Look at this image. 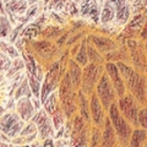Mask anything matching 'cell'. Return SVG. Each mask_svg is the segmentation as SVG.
Here are the masks:
<instances>
[{
  "mask_svg": "<svg viewBox=\"0 0 147 147\" xmlns=\"http://www.w3.org/2000/svg\"><path fill=\"white\" fill-rule=\"evenodd\" d=\"M119 110L121 115L129 120L132 125H139V108H137V100L130 93L124 94L119 99Z\"/></svg>",
  "mask_w": 147,
  "mask_h": 147,
  "instance_id": "cell-3",
  "label": "cell"
},
{
  "mask_svg": "<svg viewBox=\"0 0 147 147\" xmlns=\"http://www.w3.org/2000/svg\"><path fill=\"white\" fill-rule=\"evenodd\" d=\"M146 139H147V134L145 130H135L131 134V139L129 145H130V147H145Z\"/></svg>",
  "mask_w": 147,
  "mask_h": 147,
  "instance_id": "cell-17",
  "label": "cell"
},
{
  "mask_svg": "<svg viewBox=\"0 0 147 147\" xmlns=\"http://www.w3.org/2000/svg\"><path fill=\"white\" fill-rule=\"evenodd\" d=\"M87 59L91 64H94V65H99L103 63V58L98 54V50L91 44L87 45Z\"/></svg>",
  "mask_w": 147,
  "mask_h": 147,
  "instance_id": "cell-20",
  "label": "cell"
},
{
  "mask_svg": "<svg viewBox=\"0 0 147 147\" xmlns=\"http://www.w3.org/2000/svg\"><path fill=\"white\" fill-rule=\"evenodd\" d=\"M15 97H16V99H20V98H24V97H31V88H30L28 82L27 81L22 82L16 91Z\"/></svg>",
  "mask_w": 147,
  "mask_h": 147,
  "instance_id": "cell-23",
  "label": "cell"
},
{
  "mask_svg": "<svg viewBox=\"0 0 147 147\" xmlns=\"http://www.w3.org/2000/svg\"><path fill=\"white\" fill-rule=\"evenodd\" d=\"M146 97H147V93H146Z\"/></svg>",
  "mask_w": 147,
  "mask_h": 147,
  "instance_id": "cell-41",
  "label": "cell"
},
{
  "mask_svg": "<svg viewBox=\"0 0 147 147\" xmlns=\"http://www.w3.org/2000/svg\"><path fill=\"white\" fill-rule=\"evenodd\" d=\"M115 17L117 21L119 24H126L129 20V16H130V7H129V4L125 1H118L115 3Z\"/></svg>",
  "mask_w": 147,
  "mask_h": 147,
  "instance_id": "cell-13",
  "label": "cell"
},
{
  "mask_svg": "<svg viewBox=\"0 0 147 147\" xmlns=\"http://www.w3.org/2000/svg\"><path fill=\"white\" fill-rule=\"evenodd\" d=\"M17 113H18V117H20L22 120H30L31 118H33L34 115V112H36V107L31 102V98L30 97H24V98H20L17 99Z\"/></svg>",
  "mask_w": 147,
  "mask_h": 147,
  "instance_id": "cell-10",
  "label": "cell"
},
{
  "mask_svg": "<svg viewBox=\"0 0 147 147\" xmlns=\"http://www.w3.org/2000/svg\"><path fill=\"white\" fill-rule=\"evenodd\" d=\"M44 108H45V113L50 114V115H53V114L59 109V94H58V92L54 91L48 96L47 99L44 100Z\"/></svg>",
  "mask_w": 147,
  "mask_h": 147,
  "instance_id": "cell-15",
  "label": "cell"
},
{
  "mask_svg": "<svg viewBox=\"0 0 147 147\" xmlns=\"http://www.w3.org/2000/svg\"><path fill=\"white\" fill-rule=\"evenodd\" d=\"M64 120H65V115L61 113L60 109H58L57 112L53 114V125L55 126V129H59L63 126Z\"/></svg>",
  "mask_w": 147,
  "mask_h": 147,
  "instance_id": "cell-31",
  "label": "cell"
},
{
  "mask_svg": "<svg viewBox=\"0 0 147 147\" xmlns=\"http://www.w3.org/2000/svg\"><path fill=\"white\" fill-rule=\"evenodd\" d=\"M21 136H33V135H37V126L34 124H30L25 127V130H22L20 132Z\"/></svg>",
  "mask_w": 147,
  "mask_h": 147,
  "instance_id": "cell-32",
  "label": "cell"
},
{
  "mask_svg": "<svg viewBox=\"0 0 147 147\" xmlns=\"http://www.w3.org/2000/svg\"><path fill=\"white\" fill-rule=\"evenodd\" d=\"M72 85L70 81V77H69V74H66L65 77L63 79L61 84H60V88H59V98L61 100L64 112L67 117H70L71 114L75 112L76 109V102H75V96L72 93Z\"/></svg>",
  "mask_w": 147,
  "mask_h": 147,
  "instance_id": "cell-2",
  "label": "cell"
},
{
  "mask_svg": "<svg viewBox=\"0 0 147 147\" xmlns=\"http://www.w3.org/2000/svg\"><path fill=\"white\" fill-rule=\"evenodd\" d=\"M40 147H54V144H53V141H52V140L47 139V140L44 141V144L40 146Z\"/></svg>",
  "mask_w": 147,
  "mask_h": 147,
  "instance_id": "cell-35",
  "label": "cell"
},
{
  "mask_svg": "<svg viewBox=\"0 0 147 147\" xmlns=\"http://www.w3.org/2000/svg\"><path fill=\"white\" fill-rule=\"evenodd\" d=\"M109 118H110L109 121L112 124V126L115 129L120 141L123 144H129V140H130L131 136V126L130 124H127L125 118L121 115L117 103H113L109 107Z\"/></svg>",
  "mask_w": 147,
  "mask_h": 147,
  "instance_id": "cell-1",
  "label": "cell"
},
{
  "mask_svg": "<svg viewBox=\"0 0 147 147\" xmlns=\"http://www.w3.org/2000/svg\"><path fill=\"white\" fill-rule=\"evenodd\" d=\"M24 67H25L24 60H21V59H18V58L15 59V61L11 64V66H10V69H9V71H7V77H12L16 72L22 70Z\"/></svg>",
  "mask_w": 147,
  "mask_h": 147,
  "instance_id": "cell-26",
  "label": "cell"
},
{
  "mask_svg": "<svg viewBox=\"0 0 147 147\" xmlns=\"http://www.w3.org/2000/svg\"><path fill=\"white\" fill-rule=\"evenodd\" d=\"M103 67L100 65H94V64H88V66H86L85 71L82 72V90L84 93H92L94 85L99 81V79L103 75Z\"/></svg>",
  "mask_w": 147,
  "mask_h": 147,
  "instance_id": "cell-5",
  "label": "cell"
},
{
  "mask_svg": "<svg viewBox=\"0 0 147 147\" xmlns=\"http://www.w3.org/2000/svg\"><path fill=\"white\" fill-rule=\"evenodd\" d=\"M145 86H146V79L144 76H140V80H139V84H137L136 88L134 91V97L136 100L139 102H145L146 99V91H145Z\"/></svg>",
  "mask_w": 147,
  "mask_h": 147,
  "instance_id": "cell-18",
  "label": "cell"
},
{
  "mask_svg": "<svg viewBox=\"0 0 147 147\" xmlns=\"http://www.w3.org/2000/svg\"><path fill=\"white\" fill-rule=\"evenodd\" d=\"M28 85L31 91L33 92V94L36 97H39V90H40V84L39 81L36 79V77L32 75V74H28Z\"/></svg>",
  "mask_w": 147,
  "mask_h": 147,
  "instance_id": "cell-28",
  "label": "cell"
},
{
  "mask_svg": "<svg viewBox=\"0 0 147 147\" xmlns=\"http://www.w3.org/2000/svg\"><path fill=\"white\" fill-rule=\"evenodd\" d=\"M114 15H115V10H114V6L110 3H105V5L102 10V22L103 24H107L113 20Z\"/></svg>",
  "mask_w": 147,
  "mask_h": 147,
  "instance_id": "cell-21",
  "label": "cell"
},
{
  "mask_svg": "<svg viewBox=\"0 0 147 147\" xmlns=\"http://www.w3.org/2000/svg\"><path fill=\"white\" fill-rule=\"evenodd\" d=\"M34 125L39 130L40 139H49V136L53 135L54 125L53 121L49 119V115L45 113V110H39L34 118Z\"/></svg>",
  "mask_w": 147,
  "mask_h": 147,
  "instance_id": "cell-8",
  "label": "cell"
},
{
  "mask_svg": "<svg viewBox=\"0 0 147 147\" xmlns=\"http://www.w3.org/2000/svg\"><path fill=\"white\" fill-rule=\"evenodd\" d=\"M114 146H115V131H114V127L112 126L110 121L107 120L100 147H114Z\"/></svg>",
  "mask_w": 147,
  "mask_h": 147,
  "instance_id": "cell-14",
  "label": "cell"
},
{
  "mask_svg": "<svg viewBox=\"0 0 147 147\" xmlns=\"http://www.w3.org/2000/svg\"><path fill=\"white\" fill-rule=\"evenodd\" d=\"M92 40H93V44H94V48L96 49H99L102 52H107V50H112L117 47L115 43L113 40H110L108 38H104V37H92Z\"/></svg>",
  "mask_w": 147,
  "mask_h": 147,
  "instance_id": "cell-16",
  "label": "cell"
},
{
  "mask_svg": "<svg viewBox=\"0 0 147 147\" xmlns=\"http://www.w3.org/2000/svg\"><path fill=\"white\" fill-rule=\"evenodd\" d=\"M11 32V24L6 16H0V38H5Z\"/></svg>",
  "mask_w": 147,
  "mask_h": 147,
  "instance_id": "cell-22",
  "label": "cell"
},
{
  "mask_svg": "<svg viewBox=\"0 0 147 147\" xmlns=\"http://www.w3.org/2000/svg\"><path fill=\"white\" fill-rule=\"evenodd\" d=\"M37 33H38V30L34 28L33 26H31L30 28L25 32V34H26L27 37H34V36H37Z\"/></svg>",
  "mask_w": 147,
  "mask_h": 147,
  "instance_id": "cell-34",
  "label": "cell"
},
{
  "mask_svg": "<svg viewBox=\"0 0 147 147\" xmlns=\"http://www.w3.org/2000/svg\"><path fill=\"white\" fill-rule=\"evenodd\" d=\"M79 107L81 110V115L86 121L90 120V109H88V99L86 98L84 92L79 93Z\"/></svg>",
  "mask_w": 147,
  "mask_h": 147,
  "instance_id": "cell-19",
  "label": "cell"
},
{
  "mask_svg": "<svg viewBox=\"0 0 147 147\" xmlns=\"http://www.w3.org/2000/svg\"><path fill=\"white\" fill-rule=\"evenodd\" d=\"M0 140H1V141H9V137L7 136H4L3 134H0Z\"/></svg>",
  "mask_w": 147,
  "mask_h": 147,
  "instance_id": "cell-37",
  "label": "cell"
},
{
  "mask_svg": "<svg viewBox=\"0 0 147 147\" xmlns=\"http://www.w3.org/2000/svg\"><path fill=\"white\" fill-rule=\"evenodd\" d=\"M146 48H147V45H146Z\"/></svg>",
  "mask_w": 147,
  "mask_h": 147,
  "instance_id": "cell-43",
  "label": "cell"
},
{
  "mask_svg": "<svg viewBox=\"0 0 147 147\" xmlns=\"http://www.w3.org/2000/svg\"><path fill=\"white\" fill-rule=\"evenodd\" d=\"M0 147H10V146H7L5 144H0Z\"/></svg>",
  "mask_w": 147,
  "mask_h": 147,
  "instance_id": "cell-38",
  "label": "cell"
},
{
  "mask_svg": "<svg viewBox=\"0 0 147 147\" xmlns=\"http://www.w3.org/2000/svg\"><path fill=\"white\" fill-rule=\"evenodd\" d=\"M34 48L37 49L38 54H40L42 57H45V55H49L53 53V47L50 45V43L48 42H39L34 44Z\"/></svg>",
  "mask_w": 147,
  "mask_h": 147,
  "instance_id": "cell-24",
  "label": "cell"
},
{
  "mask_svg": "<svg viewBox=\"0 0 147 147\" xmlns=\"http://www.w3.org/2000/svg\"><path fill=\"white\" fill-rule=\"evenodd\" d=\"M0 80H1V76H0Z\"/></svg>",
  "mask_w": 147,
  "mask_h": 147,
  "instance_id": "cell-40",
  "label": "cell"
},
{
  "mask_svg": "<svg viewBox=\"0 0 147 147\" xmlns=\"http://www.w3.org/2000/svg\"><path fill=\"white\" fill-rule=\"evenodd\" d=\"M105 69H107V75H108L109 80L114 87V91H115V93L118 94V97L121 98L125 94L126 87H125V84H124V81L121 79L120 74H119L117 65L114 63H108L107 65H105Z\"/></svg>",
  "mask_w": 147,
  "mask_h": 147,
  "instance_id": "cell-9",
  "label": "cell"
},
{
  "mask_svg": "<svg viewBox=\"0 0 147 147\" xmlns=\"http://www.w3.org/2000/svg\"><path fill=\"white\" fill-rule=\"evenodd\" d=\"M141 37H142L144 39L147 38V22L145 24V27H144V31H142V33H141Z\"/></svg>",
  "mask_w": 147,
  "mask_h": 147,
  "instance_id": "cell-36",
  "label": "cell"
},
{
  "mask_svg": "<svg viewBox=\"0 0 147 147\" xmlns=\"http://www.w3.org/2000/svg\"><path fill=\"white\" fill-rule=\"evenodd\" d=\"M6 7L13 13H22L26 9V3L24 1H12V3H7Z\"/></svg>",
  "mask_w": 147,
  "mask_h": 147,
  "instance_id": "cell-27",
  "label": "cell"
},
{
  "mask_svg": "<svg viewBox=\"0 0 147 147\" xmlns=\"http://www.w3.org/2000/svg\"><path fill=\"white\" fill-rule=\"evenodd\" d=\"M114 147H121V146H117V145H115V146H114Z\"/></svg>",
  "mask_w": 147,
  "mask_h": 147,
  "instance_id": "cell-39",
  "label": "cell"
},
{
  "mask_svg": "<svg viewBox=\"0 0 147 147\" xmlns=\"http://www.w3.org/2000/svg\"><path fill=\"white\" fill-rule=\"evenodd\" d=\"M0 48H1L4 52H5V54L7 55L9 58H16L17 59V57H18V52H17V49L15 48V47H12V45L10 44L9 45L7 43H5V42H0Z\"/></svg>",
  "mask_w": 147,
  "mask_h": 147,
  "instance_id": "cell-29",
  "label": "cell"
},
{
  "mask_svg": "<svg viewBox=\"0 0 147 147\" xmlns=\"http://www.w3.org/2000/svg\"><path fill=\"white\" fill-rule=\"evenodd\" d=\"M142 21H144V17H142L141 15L136 16L134 20L130 22V25H129V30H134V31H136L137 28H140V27L142 26V25H141V24H142Z\"/></svg>",
  "mask_w": 147,
  "mask_h": 147,
  "instance_id": "cell-33",
  "label": "cell"
},
{
  "mask_svg": "<svg viewBox=\"0 0 147 147\" xmlns=\"http://www.w3.org/2000/svg\"><path fill=\"white\" fill-rule=\"evenodd\" d=\"M118 70H119V74H120L121 79L125 84V87H127L130 92L134 93V91L136 88L137 84H139V80H140V75L137 74L134 69H131L130 66H127L126 64H124L121 61H119L115 64Z\"/></svg>",
  "mask_w": 147,
  "mask_h": 147,
  "instance_id": "cell-7",
  "label": "cell"
},
{
  "mask_svg": "<svg viewBox=\"0 0 147 147\" xmlns=\"http://www.w3.org/2000/svg\"><path fill=\"white\" fill-rule=\"evenodd\" d=\"M69 77H70L71 85L74 88H79L81 85V76H82V71L81 67L77 63H75L74 60L70 61V67H69Z\"/></svg>",
  "mask_w": 147,
  "mask_h": 147,
  "instance_id": "cell-12",
  "label": "cell"
},
{
  "mask_svg": "<svg viewBox=\"0 0 147 147\" xmlns=\"http://www.w3.org/2000/svg\"><path fill=\"white\" fill-rule=\"evenodd\" d=\"M96 94H97L100 104L105 109H108L114 103L113 100L115 98V91H114V87L107 74H103L102 77L99 79L97 84V93Z\"/></svg>",
  "mask_w": 147,
  "mask_h": 147,
  "instance_id": "cell-4",
  "label": "cell"
},
{
  "mask_svg": "<svg viewBox=\"0 0 147 147\" xmlns=\"http://www.w3.org/2000/svg\"><path fill=\"white\" fill-rule=\"evenodd\" d=\"M87 48H86V42H84L82 43V45H81V48H80V50L77 52V54H76V59L74 61L75 63H79V64H81V65H84V66H86L87 65Z\"/></svg>",
  "mask_w": 147,
  "mask_h": 147,
  "instance_id": "cell-25",
  "label": "cell"
},
{
  "mask_svg": "<svg viewBox=\"0 0 147 147\" xmlns=\"http://www.w3.org/2000/svg\"><path fill=\"white\" fill-rule=\"evenodd\" d=\"M91 113H92V117H93L94 123L97 125H100L103 121V108L96 93L92 94V98H91Z\"/></svg>",
  "mask_w": 147,
  "mask_h": 147,
  "instance_id": "cell-11",
  "label": "cell"
},
{
  "mask_svg": "<svg viewBox=\"0 0 147 147\" xmlns=\"http://www.w3.org/2000/svg\"><path fill=\"white\" fill-rule=\"evenodd\" d=\"M146 13H147V10H146Z\"/></svg>",
  "mask_w": 147,
  "mask_h": 147,
  "instance_id": "cell-42",
  "label": "cell"
},
{
  "mask_svg": "<svg viewBox=\"0 0 147 147\" xmlns=\"http://www.w3.org/2000/svg\"><path fill=\"white\" fill-rule=\"evenodd\" d=\"M11 66V60H10V58L7 57V55L1 52L0 50V71H9V69H10Z\"/></svg>",
  "mask_w": 147,
  "mask_h": 147,
  "instance_id": "cell-30",
  "label": "cell"
},
{
  "mask_svg": "<svg viewBox=\"0 0 147 147\" xmlns=\"http://www.w3.org/2000/svg\"><path fill=\"white\" fill-rule=\"evenodd\" d=\"M24 121L16 113H7L0 119V130L9 137H15L21 132Z\"/></svg>",
  "mask_w": 147,
  "mask_h": 147,
  "instance_id": "cell-6",
  "label": "cell"
}]
</instances>
